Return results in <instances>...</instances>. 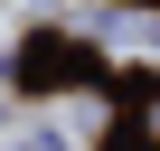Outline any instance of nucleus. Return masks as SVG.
Instances as JSON below:
<instances>
[{
    "mask_svg": "<svg viewBox=\"0 0 160 151\" xmlns=\"http://www.w3.org/2000/svg\"><path fill=\"white\" fill-rule=\"evenodd\" d=\"M141 132H151V142H160V95H151V104H141Z\"/></svg>",
    "mask_w": 160,
    "mask_h": 151,
    "instance_id": "obj_1",
    "label": "nucleus"
}]
</instances>
